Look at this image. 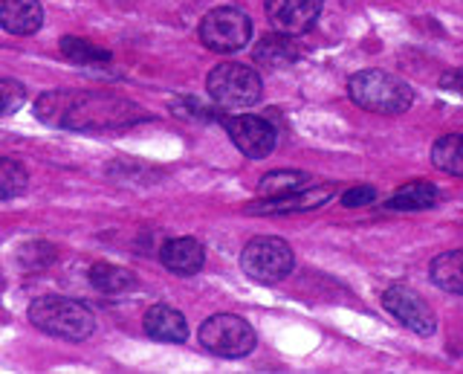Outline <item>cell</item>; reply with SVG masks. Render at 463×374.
I'll list each match as a JSON object with an SVG mask.
<instances>
[{
	"instance_id": "d6986e66",
	"label": "cell",
	"mask_w": 463,
	"mask_h": 374,
	"mask_svg": "<svg viewBox=\"0 0 463 374\" xmlns=\"http://www.w3.org/2000/svg\"><path fill=\"white\" fill-rule=\"evenodd\" d=\"M90 282L96 291L108 293V296H119V293H128L137 287V276L125 267H116V264H93L90 267Z\"/></svg>"
},
{
	"instance_id": "5bb4252c",
	"label": "cell",
	"mask_w": 463,
	"mask_h": 374,
	"mask_svg": "<svg viewBox=\"0 0 463 374\" xmlns=\"http://www.w3.org/2000/svg\"><path fill=\"white\" fill-rule=\"evenodd\" d=\"M43 24L38 0H0V26L12 35H35Z\"/></svg>"
},
{
	"instance_id": "277c9868",
	"label": "cell",
	"mask_w": 463,
	"mask_h": 374,
	"mask_svg": "<svg viewBox=\"0 0 463 374\" xmlns=\"http://www.w3.org/2000/svg\"><path fill=\"white\" fill-rule=\"evenodd\" d=\"M206 91L217 108L226 110H243L260 102L264 93V82H260L258 70L238 64V62H223L212 67L206 79Z\"/></svg>"
},
{
	"instance_id": "8992f818",
	"label": "cell",
	"mask_w": 463,
	"mask_h": 374,
	"mask_svg": "<svg viewBox=\"0 0 463 374\" xmlns=\"http://www.w3.org/2000/svg\"><path fill=\"white\" fill-rule=\"evenodd\" d=\"M255 328L238 313H214L200 325V345L217 357H246L255 349Z\"/></svg>"
},
{
	"instance_id": "8fae6325",
	"label": "cell",
	"mask_w": 463,
	"mask_h": 374,
	"mask_svg": "<svg viewBox=\"0 0 463 374\" xmlns=\"http://www.w3.org/2000/svg\"><path fill=\"white\" fill-rule=\"evenodd\" d=\"M333 197V186L325 183V186H307V189L301 192H293V195H284V197H264L258 200V204H250L246 212L250 215H289V212H310V209H318L322 204Z\"/></svg>"
},
{
	"instance_id": "ba28073f",
	"label": "cell",
	"mask_w": 463,
	"mask_h": 374,
	"mask_svg": "<svg viewBox=\"0 0 463 374\" xmlns=\"http://www.w3.org/2000/svg\"><path fill=\"white\" fill-rule=\"evenodd\" d=\"M383 305L397 322H402L409 331H414L417 337H431L434 331H438L434 311L426 305L423 296H420L417 291H411L409 284H391L383 293Z\"/></svg>"
},
{
	"instance_id": "3957f363",
	"label": "cell",
	"mask_w": 463,
	"mask_h": 374,
	"mask_svg": "<svg viewBox=\"0 0 463 374\" xmlns=\"http://www.w3.org/2000/svg\"><path fill=\"white\" fill-rule=\"evenodd\" d=\"M29 322L58 340L79 342L96 331V316L84 302L67 296H41L29 305Z\"/></svg>"
},
{
	"instance_id": "2e32d148",
	"label": "cell",
	"mask_w": 463,
	"mask_h": 374,
	"mask_svg": "<svg viewBox=\"0 0 463 374\" xmlns=\"http://www.w3.org/2000/svg\"><path fill=\"white\" fill-rule=\"evenodd\" d=\"M438 204V186L429 180H411L385 200V209L391 212H423Z\"/></svg>"
},
{
	"instance_id": "44dd1931",
	"label": "cell",
	"mask_w": 463,
	"mask_h": 374,
	"mask_svg": "<svg viewBox=\"0 0 463 374\" xmlns=\"http://www.w3.org/2000/svg\"><path fill=\"white\" fill-rule=\"evenodd\" d=\"M61 55L72 64H81V67H99V64H108L110 62V53L105 47L93 44L87 38H61Z\"/></svg>"
},
{
	"instance_id": "7402d4cb",
	"label": "cell",
	"mask_w": 463,
	"mask_h": 374,
	"mask_svg": "<svg viewBox=\"0 0 463 374\" xmlns=\"http://www.w3.org/2000/svg\"><path fill=\"white\" fill-rule=\"evenodd\" d=\"M29 189V175L26 168L12 160V157H0V200L21 197Z\"/></svg>"
},
{
	"instance_id": "7c38bea8",
	"label": "cell",
	"mask_w": 463,
	"mask_h": 374,
	"mask_svg": "<svg viewBox=\"0 0 463 374\" xmlns=\"http://www.w3.org/2000/svg\"><path fill=\"white\" fill-rule=\"evenodd\" d=\"M163 258L165 270L177 273V276H194L206 264V250L197 238H171L163 244Z\"/></svg>"
},
{
	"instance_id": "e0dca14e",
	"label": "cell",
	"mask_w": 463,
	"mask_h": 374,
	"mask_svg": "<svg viewBox=\"0 0 463 374\" xmlns=\"http://www.w3.org/2000/svg\"><path fill=\"white\" fill-rule=\"evenodd\" d=\"M429 276H431L434 284L440 287V291L463 296V250L440 253L429 264Z\"/></svg>"
},
{
	"instance_id": "30bf717a",
	"label": "cell",
	"mask_w": 463,
	"mask_h": 374,
	"mask_svg": "<svg viewBox=\"0 0 463 374\" xmlns=\"http://www.w3.org/2000/svg\"><path fill=\"white\" fill-rule=\"evenodd\" d=\"M322 6L325 0H267V18L275 33L296 38L313 30Z\"/></svg>"
},
{
	"instance_id": "9a60e30c",
	"label": "cell",
	"mask_w": 463,
	"mask_h": 374,
	"mask_svg": "<svg viewBox=\"0 0 463 374\" xmlns=\"http://www.w3.org/2000/svg\"><path fill=\"white\" fill-rule=\"evenodd\" d=\"M255 62L260 67H269V70H281V67H289L301 59V50L293 41V35H284V33H275V35H267L258 41L255 47Z\"/></svg>"
},
{
	"instance_id": "ac0fdd59",
	"label": "cell",
	"mask_w": 463,
	"mask_h": 374,
	"mask_svg": "<svg viewBox=\"0 0 463 374\" xmlns=\"http://www.w3.org/2000/svg\"><path fill=\"white\" fill-rule=\"evenodd\" d=\"M307 186H313V177L307 175V171L284 168V171H269V175L260 177L258 192H260V197H284V195L307 189Z\"/></svg>"
},
{
	"instance_id": "5b68a950",
	"label": "cell",
	"mask_w": 463,
	"mask_h": 374,
	"mask_svg": "<svg viewBox=\"0 0 463 374\" xmlns=\"http://www.w3.org/2000/svg\"><path fill=\"white\" fill-rule=\"evenodd\" d=\"M296 267V253L281 238H252L241 253V270L258 284H279Z\"/></svg>"
},
{
	"instance_id": "603a6c76",
	"label": "cell",
	"mask_w": 463,
	"mask_h": 374,
	"mask_svg": "<svg viewBox=\"0 0 463 374\" xmlns=\"http://www.w3.org/2000/svg\"><path fill=\"white\" fill-rule=\"evenodd\" d=\"M26 105V88L18 79H0V120L12 117Z\"/></svg>"
},
{
	"instance_id": "9c48e42d",
	"label": "cell",
	"mask_w": 463,
	"mask_h": 374,
	"mask_svg": "<svg viewBox=\"0 0 463 374\" xmlns=\"http://www.w3.org/2000/svg\"><path fill=\"white\" fill-rule=\"evenodd\" d=\"M223 128L229 139L238 146V151L252 157V160L269 157L275 151V142H279V131H275V125L264 117H226Z\"/></svg>"
},
{
	"instance_id": "4fadbf2b",
	"label": "cell",
	"mask_w": 463,
	"mask_h": 374,
	"mask_svg": "<svg viewBox=\"0 0 463 374\" xmlns=\"http://www.w3.org/2000/svg\"><path fill=\"white\" fill-rule=\"evenodd\" d=\"M145 334L156 342H185L188 322L185 316L171 305H151L145 311Z\"/></svg>"
},
{
	"instance_id": "d4e9b609",
	"label": "cell",
	"mask_w": 463,
	"mask_h": 374,
	"mask_svg": "<svg viewBox=\"0 0 463 374\" xmlns=\"http://www.w3.org/2000/svg\"><path fill=\"white\" fill-rule=\"evenodd\" d=\"M440 88L455 91V93H463V70H449V73L440 79Z\"/></svg>"
},
{
	"instance_id": "ffe728a7",
	"label": "cell",
	"mask_w": 463,
	"mask_h": 374,
	"mask_svg": "<svg viewBox=\"0 0 463 374\" xmlns=\"http://www.w3.org/2000/svg\"><path fill=\"white\" fill-rule=\"evenodd\" d=\"M431 163L443 175L463 177V134H446L431 146Z\"/></svg>"
},
{
	"instance_id": "cb8c5ba5",
	"label": "cell",
	"mask_w": 463,
	"mask_h": 374,
	"mask_svg": "<svg viewBox=\"0 0 463 374\" xmlns=\"http://www.w3.org/2000/svg\"><path fill=\"white\" fill-rule=\"evenodd\" d=\"M342 206H365L371 200H376L373 186H351L347 192H342Z\"/></svg>"
},
{
	"instance_id": "6da1fadb",
	"label": "cell",
	"mask_w": 463,
	"mask_h": 374,
	"mask_svg": "<svg viewBox=\"0 0 463 374\" xmlns=\"http://www.w3.org/2000/svg\"><path fill=\"white\" fill-rule=\"evenodd\" d=\"M35 117L43 125L70 128V131H116V128L148 120V113L128 99L81 91H47L35 99Z\"/></svg>"
},
{
	"instance_id": "7a4b0ae2",
	"label": "cell",
	"mask_w": 463,
	"mask_h": 374,
	"mask_svg": "<svg viewBox=\"0 0 463 374\" xmlns=\"http://www.w3.org/2000/svg\"><path fill=\"white\" fill-rule=\"evenodd\" d=\"M347 96L351 102L362 110L371 113H402L414 105V91L409 88V82H402L394 73L385 70H359L347 82Z\"/></svg>"
},
{
	"instance_id": "52a82bcc",
	"label": "cell",
	"mask_w": 463,
	"mask_h": 374,
	"mask_svg": "<svg viewBox=\"0 0 463 374\" xmlns=\"http://www.w3.org/2000/svg\"><path fill=\"white\" fill-rule=\"evenodd\" d=\"M252 38V18L238 6H217L200 21V41L214 53H238Z\"/></svg>"
}]
</instances>
